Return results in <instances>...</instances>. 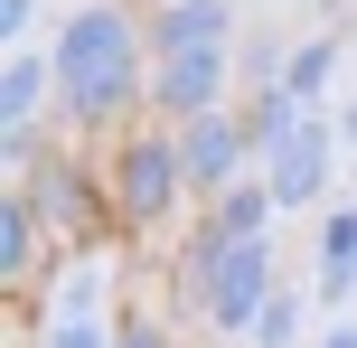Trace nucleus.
<instances>
[{
	"label": "nucleus",
	"instance_id": "1a4fd4ad",
	"mask_svg": "<svg viewBox=\"0 0 357 348\" xmlns=\"http://www.w3.org/2000/svg\"><path fill=\"white\" fill-rule=\"evenodd\" d=\"M113 245H85V255L56 264V282L38 292V320H113Z\"/></svg>",
	"mask_w": 357,
	"mask_h": 348
},
{
	"label": "nucleus",
	"instance_id": "ddd939ff",
	"mask_svg": "<svg viewBox=\"0 0 357 348\" xmlns=\"http://www.w3.org/2000/svg\"><path fill=\"white\" fill-rule=\"evenodd\" d=\"M357 301V207H329L320 217V311Z\"/></svg>",
	"mask_w": 357,
	"mask_h": 348
},
{
	"label": "nucleus",
	"instance_id": "f3484780",
	"mask_svg": "<svg viewBox=\"0 0 357 348\" xmlns=\"http://www.w3.org/2000/svg\"><path fill=\"white\" fill-rule=\"evenodd\" d=\"M301 311H310L301 292H273V311L254 320V348H301Z\"/></svg>",
	"mask_w": 357,
	"mask_h": 348
},
{
	"label": "nucleus",
	"instance_id": "a211bd4d",
	"mask_svg": "<svg viewBox=\"0 0 357 348\" xmlns=\"http://www.w3.org/2000/svg\"><path fill=\"white\" fill-rule=\"evenodd\" d=\"M113 348H178V339H169V320H160V311L123 301V311H113Z\"/></svg>",
	"mask_w": 357,
	"mask_h": 348
},
{
	"label": "nucleus",
	"instance_id": "9b49d317",
	"mask_svg": "<svg viewBox=\"0 0 357 348\" xmlns=\"http://www.w3.org/2000/svg\"><path fill=\"white\" fill-rule=\"evenodd\" d=\"M47 104H56V56H47V47L0 56V132H38Z\"/></svg>",
	"mask_w": 357,
	"mask_h": 348
},
{
	"label": "nucleus",
	"instance_id": "f8f14e48",
	"mask_svg": "<svg viewBox=\"0 0 357 348\" xmlns=\"http://www.w3.org/2000/svg\"><path fill=\"white\" fill-rule=\"evenodd\" d=\"M226 226L216 217H197L188 236H178V255H169V292H178V311H207V282H216V264H226Z\"/></svg>",
	"mask_w": 357,
	"mask_h": 348
},
{
	"label": "nucleus",
	"instance_id": "4468645a",
	"mask_svg": "<svg viewBox=\"0 0 357 348\" xmlns=\"http://www.w3.org/2000/svg\"><path fill=\"white\" fill-rule=\"evenodd\" d=\"M282 85L301 94L310 113H329V94H339V29H310V38H291V66H282Z\"/></svg>",
	"mask_w": 357,
	"mask_h": 348
},
{
	"label": "nucleus",
	"instance_id": "423d86ee",
	"mask_svg": "<svg viewBox=\"0 0 357 348\" xmlns=\"http://www.w3.org/2000/svg\"><path fill=\"white\" fill-rule=\"evenodd\" d=\"M273 236H245V245H226V264H216V282H207V330L216 339H254V320L273 311Z\"/></svg>",
	"mask_w": 357,
	"mask_h": 348
},
{
	"label": "nucleus",
	"instance_id": "f03ea898",
	"mask_svg": "<svg viewBox=\"0 0 357 348\" xmlns=\"http://www.w3.org/2000/svg\"><path fill=\"white\" fill-rule=\"evenodd\" d=\"M104 188H113V226L123 236H160L178 207L197 198L188 188V151H178L169 123H132L104 142Z\"/></svg>",
	"mask_w": 357,
	"mask_h": 348
},
{
	"label": "nucleus",
	"instance_id": "6e6552de",
	"mask_svg": "<svg viewBox=\"0 0 357 348\" xmlns=\"http://www.w3.org/2000/svg\"><path fill=\"white\" fill-rule=\"evenodd\" d=\"M235 10L245 0H151V66L160 56H197V47H235Z\"/></svg>",
	"mask_w": 357,
	"mask_h": 348
},
{
	"label": "nucleus",
	"instance_id": "39448f33",
	"mask_svg": "<svg viewBox=\"0 0 357 348\" xmlns=\"http://www.w3.org/2000/svg\"><path fill=\"white\" fill-rule=\"evenodd\" d=\"M339 104L329 113H301V132H291V142H273L264 151V188H273V207H320V188H329V169H339Z\"/></svg>",
	"mask_w": 357,
	"mask_h": 348
},
{
	"label": "nucleus",
	"instance_id": "9d476101",
	"mask_svg": "<svg viewBox=\"0 0 357 348\" xmlns=\"http://www.w3.org/2000/svg\"><path fill=\"white\" fill-rule=\"evenodd\" d=\"M47 217H38V207L29 198H19V188H10V198H0V292H38V273H47Z\"/></svg>",
	"mask_w": 357,
	"mask_h": 348
},
{
	"label": "nucleus",
	"instance_id": "aec40b11",
	"mask_svg": "<svg viewBox=\"0 0 357 348\" xmlns=\"http://www.w3.org/2000/svg\"><path fill=\"white\" fill-rule=\"evenodd\" d=\"M29 38H38V0H0V47H29Z\"/></svg>",
	"mask_w": 357,
	"mask_h": 348
},
{
	"label": "nucleus",
	"instance_id": "2eb2a0df",
	"mask_svg": "<svg viewBox=\"0 0 357 348\" xmlns=\"http://www.w3.org/2000/svg\"><path fill=\"white\" fill-rule=\"evenodd\" d=\"M207 217L226 226L235 245H245V236H264V226L282 217V207H273V188H264V169H254V179H235V188H226V198H207Z\"/></svg>",
	"mask_w": 357,
	"mask_h": 348
},
{
	"label": "nucleus",
	"instance_id": "6ab92c4d",
	"mask_svg": "<svg viewBox=\"0 0 357 348\" xmlns=\"http://www.w3.org/2000/svg\"><path fill=\"white\" fill-rule=\"evenodd\" d=\"M38 348H113V320H47Z\"/></svg>",
	"mask_w": 357,
	"mask_h": 348
},
{
	"label": "nucleus",
	"instance_id": "dca6fc26",
	"mask_svg": "<svg viewBox=\"0 0 357 348\" xmlns=\"http://www.w3.org/2000/svg\"><path fill=\"white\" fill-rule=\"evenodd\" d=\"M282 66H291V47H282L273 29H245V38H235V75H245V94L282 85Z\"/></svg>",
	"mask_w": 357,
	"mask_h": 348
},
{
	"label": "nucleus",
	"instance_id": "0eeeda50",
	"mask_svg": "<svg viewBox=\"0 0 357 348\" xmlns=\"http://www.w3.org/2000/svg\"><path fill=\"white\" fill-rule=\"evenodd\" d=\"M178 151H188V188H197V198H226L235 179H254V169H264V151H254V132H245V104L188 123V132H178Z\"/></svg>",
	"mask_w": 357,
	"mask_h": 348
},
{
	"label": "nucleus",
	"instance_id": "f257e3e1",
	"mask_svg": "<svg viewBox=\"0 0 357 348\" xmlns=\"http://www.w3.org/2000/svg\"><path fill=\"white\" fill-rule=\"evenodd\" d=\"M47 56H56V113L85 142L132 132V113L151 104V19H142V0H75L47 29Z\"/></svg>",
	"mask_w": 357,
	"mask_h": 348
},
{
	"label": "nucleus",
	"instance_id": "4be33fe9",
	"mask_svg": "<svg viewBox=\"0 0 357 348\" xmlns=\"http://www.w3.org/2000/svg\"><path fill=\"white\" fill-rule=\"evenodd\" d=\"M339 142L357 151V94H348V104H339Z\"/></svg>",
	"mask_w": 357,
	"mask_h": 348
},
{
	"label": "nucleus",
	"instance_id": "20e7f679",
	"mask_svg": "<svg viewBox=\"0 0 357 348\" xmlns=\"http://www.w3.org/2000/svg\"><path fill=\"white\" fill-rule=\"evenodd\" d=\"M226 104H235V47H197V56H160V66H151L142 123L188 132V123H207V113H226Z\"/></svg>",
	"mask_w": 357,
	"mask_h": 348
},
{
	"label": "nucleus",
	"instance_id": "412c9836",
	"mask_svg": "<svg viewBox=\"0 0 357 348\" xmlns=\"http://www.w3.org/2000/svg\"><path fill=\"white\" fill-rule=\"evenodd\" d=\"M320 348H357V320H329V330H320Z\"/></svg>",
	"mask_w": 357,
	"mask_h": 348
},
{
	"label": "nucleus",
	"instance_id": "7ed1b4c3",
	"mask_svg": "<svg viewBox=\"0 0 357 348\" xmlns=\"http://www.w3.org/2000/svg\"><path fill=\"white\" fill-rule=\"evenodd\" d=\"M19 198L47 217V236H56V255H85V245H113L104 226H113V188H104V169L85 160V151H47V160L19 179Z\"/></svg>",
	"mask_w": 357,
	"mask_h": 348
}]
</instances>
